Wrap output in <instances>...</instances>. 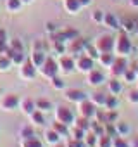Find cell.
<instances>
[{
	"label": "cell",
	"instance_id": "37",
	"mask_svg": "<svg viewBox=\"0 0 138 147\" xmlns=\"http://www.w3.org/2000/svg\"><path fill=\"white\" fill-rule=\"evenodd\" d=\"M112 147H129V142L126 140V137L116 135V137L112 138Z\"/></svg>",
	"mask_w": 138,
	"mask_h": 147
},
{
	"label": "cell",
	"instance_id": "18",
	"mask_svg": "<svg viewBox=\"0 0 138 147\" xmlns=\"http://www.w3.org/2000/svg\"><path fill=\"white\" fill-rule=\"evenodd\" d=\"M29 59H31V62H33L36 67H40V66L45 62V59H47V54H45V50H35V49H33V52H31Z\"/></svg>",
	"mask_w": 138,
	"mask_h": 147
},
{
	"label": "cell",
	"instance_id": "44",
	"mask_svg": "<svg viewBox=\"0 0 138 147\" xmlns=\"http://www.w3.org/2000/svg\"><path fill=\"white\" fill-rule=\"evenodd\" d=\"M128 100L131 104H138V88H133L129 94H128Z\"/></svg>",
	"mask_w": 138,
	"mask_h": 147
},
{
	"label": "cell",
	"instance_id": "42",
	"mask_svg": "<svg viewBox=\"0 0 138 147\" xmlns=\"http://www.w3.org/2000/svg\"><path fill=\"white\" fill-rule=\"evenodd\" d=\"M12 50H16V52H24V45H23V42L21 40H17V38H14L12 42H11V45H9Z\"/></svg>",
	"mask_w": 138,
	"mask_h": 147
},
{
	"label": "cell",
	"instance_id": "39",
	"mask_svg": "<svg viewBox=\"0 0 138 147\" xmlns=\"http://www.w3.org/2000/svg\"><path fill=\"white\" fill-rule=\"evenodd\" d=\"M104 16H105V12H104V11H100V9H95V11L92 12V16H90V18H92V21H93V23L100 24V23L104 21Z\"/></svg>",
	"mask_w": 138,
	"mask_h": 147
},
{
	"label": "cell",
	"instance_id": "48",
	"mask_svg": "<svg viewBox=\"0 0 138 147\" xmlns=\"http://www.w3.org/2000/svg\"><path fill=\"white\" fill-rule=\"evenodd\" d=\"M80 4H81L83 7H86V5H90V4H92V0H80Z\"/></svg>",
	"mask_w": 138,
	"mask_h": 147
},
{
	"label": "cell",
	"instance_id": "6",
	"mask_svg": "<svg viewBox=\"0 0 138 147\" xmlns=\"http://www.w3.org/2000/svg\"><path fill=\"white\" fill-rule=\"evenodd\" d=\"M95 113H97V106H95L90 99H85L83 102L78 104V114H80V116L93 119V118H95Z\"/></svg>",
	"mask_w": 138,
	"mask_h": 147
},
{
	"label": "cell",
	"instance_id": "14",
	"mask_svg": "<svg viewBox=\"0 0 138 147\" xmlns=\"http://www.w3.org/2000/svg\"><path fill=\"white\" fill-rule=\"evenodd\" d=\"M19 104H21V100H19V97L14 95V94H9V95H5V97L2 99V109H5V111L17 109Z\"/></svg>",
	"mask_w": 138,
	"mask_h": 147
},
{
	"label": "cell",
	"instance_id": "36",
	"mask_svg": "<svg viewBox=\"0 0 138 147\" xmlns=\"http://www.w3.org/2000/svg\"><path fill=\"white\" fill-rule=\"evenodd\" d=\"M29 116H31L33 123H36V125H45V116H43V113H42V111L35 109V111H33Z\"/></svg>",
	"mask_w": 138,
	"mask_h": 147
},
{
	"label": "cell",
	"instance_id": "47",
	"mask_svg": "<svg viewBox=\"0 0 138 147\" xmlns=\"http://www.w3.org/2000/svg\"><path fill=\"white\" fill-rule=\"evenodd\" d=\"M0 43H7V33L4 30H0Z\"/></svg>",
	"mask_w": 138,
	"mask_h": 147
},
{
	"label": "cell",
	"instance_id": "51",
	"mask_svg": "<svg viewBox=\"0 0 138 147\" xmlns=\"http://www.w3.org/2000/svg\"><path fill=\"white\" fill-rule=\"evenodd\" d=\"M54 147H66V144H62V142H59V144H55Z\"/></svg>",
	"mask_w": 138,
	"mask_h": 147
},
{
	"label": "cell",
	"instance_id": "52",
	"mask_svg": "<svg viewBox=\"0 0 138 147\" xmlns=\"http://www.w3.org/2000/svg\"><path fill=\"white\" fill-rule=\"evenodd\" d=\"M135 35L138 36V24H136V28H135Z\"/></svg>",
	"mask_w": 138,
	"mask_h": 147
},
{
	"label": "cell",
	"instance_id": "30",
	"mask_svg": "<svg viewBox=\"0 0 138 147\" xmlns=\"http://www.w3.org/2000/svg\"><path fill=\"white\" fill-rule=\"evenodd\" d=\"M21 147H43V144L36 137H31V138H24L21 142Z\"/></svg>",
	"mask_w": 138,
	"mask_h": 147
},
{
	"label": "cell",
	"instance_id": "7",
	"mask_svg": "<svg viewBox=\"0 0 138 147\" xmlns=\"http://www.w3.org/2000/svg\"><path fill=\"white\" fill-rule=\"evenodd\" d=\"M126 69H128L126 57H116V59H114V62H112V64H111V67H109L112 78H119V76H123Z\"/></svg>",
	"mask_w": 138,
	"mask_h": 147
},
{
	"label": "cell",
	"instance_id": "21",
	"mask_svg": "<svg viewBox=\"0 0 138 147\" xmlns=\"http://www.w3.org/2000/svg\"><path fill=\"white\" fill-rule=\"evenodd\" d=\"M60 140H62V137H60L54 128H50V130H47V131H45V142H47V144L55 145V144H59Z\"/></svg>",
	"mask_w": 138,
	"mask_h": 147
},
{
	"label": "cell",
	"instance_id": "5",
	"mask_svg": "<svg viewBox=\"0 0 138 147\" xmlns=\"http://www.w3.org/2000/svg\"><path fill=\"white\" fill-rule=\"evenodd\" d=\"M74 61H76V69L81 71V73H90V71L95 67V59L88 57L86 54H80V55H76Z\"/></svg>",
	"mask_w": 138,
	"mask_h": 147
},
{
	"label": "cell",
	"instance_id": "24",
	"mask_svg": "<svg viewBox=\"0 0 138 147\" xmlns=\"http://www.w3.org/2000/svg\"><path fill=\"white\" fill-rule=\"evenodd\" d=\"M35 107H36L38 111H42V113H47V111H52V109H54L52 102L47 100V99H38V100L35 102Z\"/></svg>",
	"mask_w": 138,
	"mask_h": 147
},
{
	"label": "cell",
	"instance_id": "25",
	"mask_svg": "<svg viewBox=\"0 0 138 147\" xmlns=\"http://www.w3.org/2000/svg\"><path fill=\"white\" fill-rule=\"evenodd\" d=\"M90 123H92V119L90 118H83V116H78L74 119V126H78V128H81L85 131H90Z\"/></svg>",
	"mask_w": 138,
	"mask_h": 147
},
{
	"label": "cell",
	"instance_id": "33",
	"mask_svg": "<svg viewBox=\"0 0 138 147\" xmlns=\"http://www.w3.org/2000/svg\"><path fill=\"white\" fill-rule=\"evenodd\" d=\"M83 54H86L88 57H92V59H98V55H100V52L97 50V47L95 45H90V43H86V47H85V52Z\"/></svg>",
	"mask_w": 138,
	"mask_h": 147
},
{
	"label": "cell",
	"instance_id": "22",
	"mask_svg": "<svg viewBox=\"0 0 138 147\" xmlns=\"http://www.w3.org/2000/svg\"><path fill=\"white\" fill-rule=\"evenodd\" d=\"M90 100H92L97 107H104V106H105V100H107V95H105L104 92H95V94H92Z\"/></svg>",
	"mask_w": 138,
	"mask_h": 147
},
{
	"label": "cell",
	"instance_id": "8",
	"mask_svg": "<svg viewBox=\"0 0 138 147\" xmlns=\"http://www.w3.org/2000/svg\"><path fill=\"white\" fill-rule=\"evenodd\" d=\"M86 40H83V38H73V40H69V43L66 45V52H69V54H74V55H80V54H83L85 52V47H86Z\"/></svg>",
	"mask_w": 138,
	"mask_h": 147
},
{
	"label": "cell",
	"instance_id": "31",
	"mask_svg": "<svg viewBox=\"0 0 138 147\" xmlns=\"http://www.w3.org/2000/svg\"><path fill=\"white\" fill-rule=\"evenodd\" d=\"M11 66H12L11 57L5 54H0V71H7V69H11Z\"/></svg>",
	"mask_w": 138,
	"mask_h": 147
},
{
	"label": "cell",
	"instance_id": "41",
	"mask_svg": "<svg viewBox=\"0 0 138 147\" xmlns=\"http://www.w3.org/2000/svg\"><path fill=\"white\" fill-rule=\"evenodd\" d=\"M116 121H117V113L111 111V109H105V125L107 123H116Z\"/></svg>",
	"mask_w": 138,
	"mask_h": 147
},
{
	"label": "cell",
	"instance_id": "27",
	"mask_svg": "<svg viewBox=\"0 0 138 147\" xmlns=\"http://www.w3.org/2000/svg\"><path fill=\"white\" fill-rule=\"evenodd\" d=\"M85 147H97V142H98V135H95L93 131H86L85 135Z\"/></svg>",
	"mask_w": 138,
	"mask_h": 147
},
{
	"label": "cell",
	"instance_id": "23",
	"mask_svg": "<svg viewBox=\"0 0 138 147\" xmlns=\"http://www.w3.org/2000/svg\"><path fill=\"white\" fill-rule=\"evenodd\" d=\"M123 80H124L126 83L138 82V73H136V69H135V67H128V69L124 71V75H123Z\"/></svg>",
	"mask_w": 138,
	"mask_h": 147
},
{
	"label": "cell",
	"instance_id": "43",
	"mask_svg": "<svg viewBox=\"0 0 138 147\" xmlns=\"http://www.w3.org/2000/svg\"><path fill=\"white\" fill-rule=\"evenodd\" d=\"M66 147H85V142L83 140H76V138H69Z\"/></svg>",
	"mask_w": 138,
	"mask_h": 147
},
{
	"label": "cell",
	"instance_id": "40",
	"mask_svg": "<svg viewBox=\"0 0 138 147\" xmlns=\"http://www.w3.org/2000/svg\"><path fill=\"white\" fill-rule=\"evenodd\" d=\"M21 137H23V140H24V138H31V137H35V130H33V126H31V125L23 126V128H21Z\"/></svg>",
	"mask_w": 138,
	"mask_h": 147
},
{
	"label": "cell",
	"instance_id": "12",
	"mask_svg": "<svg viewBox=\"0 0 138 147\" xmlns=\"http://www.w3.org/2000/svg\"><path fill=\"white\" fill-rule=\"evenodd\" d=\"M88 75V85H92V87H100V85H104L107 80H105V75L100 71V69H92L90 73H86Z\"/></svg>",
	"mask_w": 138,
	"mask_h": 147
},
{
	"label": "cell",
	"instance_id": "19",
	"mask_svg": "<svg viewBox=\"0 0 138 147\" xmlns=\"http://www.w3.org/2000/svg\"><path fill=\"white\" fill-rule=\"evenodd\" d=\"M114 59H116V54L114 52H100V55H98V62L104 66V67H111V64L114 62Z\"/></svg>",
	"mask_w": 138,
	"mask_h": 147
},
{
	"label": "cell",
	"instance_id": "46",
	"mask_svg": "<svg viewBox=\"0 0 138 147\" xmlns=\"http://www.w3.org/2000/svg\"><path fill=\"white\" fill-rule=\"evenodd\" d=\"M54 50H55L57 54H60V55H62V54L66 52V45H64L62 42H54Z\"/></svg>",
	"mask_w": 138,
	"mask_h": 147
},
{
	"label": "cell",
	"instance_id": "35",
	"mask_svg": "<svg viewBox=\"0 0 138 147\" xmlns=\"http://www.w3.org/2000/svg\"><path fill=\"white\" fill-rule=\"evenodd\" d=\"M50 85H52L55 90H64V88H66V82H64L62 78H59L57 75H55L54 78H50Z\"/></svg>",
	"mask_w": 138,
	"mask_h": 147
},
{
	"label": "cell",
	"instance_id": "54",
	"mask_svg": "<svg viewBox=\"0 0 138 147\" xmlns=\"http://www.w3.org/2000/svg\"><path fill=\"white\" fill-rule=\"evenodd\" d=\"M131 67H135V69H136V71H138V62H136V64H135V66H131Z\"/></svg>",
	"mask_w": 138,
	"mask_h": 147
},
{
	"label": "cell",
	"instance_id": "1",
	"mask_svg": "<svg viewBox=\"0 0 138 147\" xmlns=\"http://www.w3.org/2000/svg\"><path fill=\"white\" fill-rule=\"evenodd\" d=\"M131 50H133V43H131V40L128 38V33L123 31V33L114 40V50H112V52H116L119 57H126V55L131 54Z\"/></svg>",
	"mask_w": 138,
	"mask_h": 147
},
{
	"label": "cell",
	"instance_id": "29",
	"mask_svg": "<svg viewBox=\"0 0 138 147\" xmlns=\"http://www.w3.org/2000/svg\"><path fill=\"white\" fill-rule=\"evenodd\" d=\"M112 138H114V137H111V135H107V133L100 135V137H98V142H97V147H112Z\"/></svg>",
	"mask_w": 138,
	"mask_h": 147
},
{
	"label": "cell",
	"instance_id": "28",
	"mask_svg": "<svg viewBox=\"0 0 138 147\" xmlns=\"http://www.w3.org/2000/svg\"><path fill=\"white\" fill-rule=\"evenodd\" d=\"M117 104H119V99H117V95H111V94H107V100H105V109H111V111H116L117 109Z\"/></svg>",
	"mask_w": 138,
	"mask_h": 147
},
{
	"label": "cell",
	"instance_id": "17",
	"mask_svg": "<svg viewBox=\"0 0 138 147\" xmlns=\"http://www.w3.org/2000/svg\"><path fill=\"white\" fill-rule=\"evenodd\" d=\"M105 26H109L111 30H121V24H119V19L114 16V14H111V12H105V16H104V21H102Z\"/></svg>",
	"mask_w": 138,
	"mask_h": 147
},
{
	"label": "cell",
	"instance_id": "11",
	"mask_svg": "<svg viewBox=\"0 0 138 147\" xmlns=\"http://www.w3.org/2000/svg\"><path fill=\"white\" fill-rule=\"evenodd\" d=\"M64 97H66V100L73 102V104H80V102H83L85 99H88V95H86L83 90H78V88H67V90L64 92Z\"/></svg>",
	"mask_w": 138,
	"mask_h": 147
},
{
	"label": "cell",
	"instance_id": "20",
	"mask_svg": "<svg viewBox=\"0 0 138 147\" xmlns=\"http://www.w3.org/2000/svg\"><path fill=\"white\" fill-rule=\"evenodd\" d=\"M114 126H116V133H117L119 137H128V135L131 133V126H129L126 121H116Z\"/></svg>",
	"mask_w": 138,
	"mask_h": 147
},
{
	"label": "cell",
	"instance_id": "9",
	"mask_svg": "<svg viewBox=\"0 0 138 147\" xmlns=\"http://www.w3.org/2000/svg\"><path fill=\"white\" fill-rule=\"evenodd\" d=\"M19 76H21L23 80H33V78L36 76V66L31 62V59H26V61L21 64Z\"/></svg>",
	"mask_w": 138,
	"mask_h": 147
},
{
	"label": "cell",
	"instance_id": "16",
	"mask_svg": "<svg viewBox=\"0 0 138 147\" xmlns=\"http://www.w3.org/2000/svg\"><path fill=\"white\" fill-rule=\"evenodd\" d=\"M107 92H109L111 95H119V94L123 92V83H121L117 78L109 80V82H107Z\"/></svg>",
	"mask_w": 138,
	"mask_h": 147
},
{
	"label": "cell",
	"instance_id": "10",
	"mask_svg": "<svg viewBox=\"0 0 138 147\" xmlns=\"http://www.w3.org/2000/svg\"><path fill=\"white\" fill-rule=\"evenodd\" d=\"M57 64H59V69L64 71V75H69V73H73V71L76 69V61H74V57L67 55V54H62Z\"/></svg>",
	"mask_w": 138,
	"mask_h": 147
},
{
	"label": "cell",
	"instance_id": "50",
	"mask_svg": "<svg viewBox=\"0 0 138 147\" xmlns=\"http://www.w3.org/2000/svg\"><path fill=\"white\" fill-rule=\"evenodd\" d=\"M129 147H138V138H135V140H133V144H131Z\"/></svg>",
	"mask_w": 138,
	"mask_h": 147
},
{
	"label": "cell",
	"instance_id": "2",
	"mask_svg": "<svg viewBox=\"0 0 138 147\" xmlns=\"http://www.w3.org/2000/svg\"><path fill=\"white\" fill-rule=\"evenodd\" d=\"M55 119L69 126V125H73V123H74L76 116H74V111L69 107V106L60 104V106H57V109H55Z\"/></svg>",
	"mask_w": 138,
	"mask_h": 147
},
{
	"label": "cell",
	"instance_id": "49",
	"mask_svg": "<svg viewBox=\"0 0 138 147\" xmlns=\"http://www.w3.org/2000/svg\"><path fill=\"white\" fill-rule=\"evenodd\" d=\"M129 5L135 7V9H138V0H129Z\"/></svg>",
	"mask_w": 138,
	"mask_h": 147
},
{
	"label": "cell",
	"instance_id": "38",
	"mask_svg": "<svg viewBox=\"0 0 138 147\" xmlns=\"http://www.w3.org/2000/svg\"><path fill=\"white\" fill-rule=\"evenodd\" d=\"M85 135H86V131L81 130V128H78V126H74L73 131L69 133V137H71V138H76V140H85Z\"/></svg>",
	"mask_w": 138,
	"mask_h": 147
},
{
	"label": "cell",
	"instance_id": "34",
	"mask_svg": "<svg viewBox=\"0 0 138 147\" xmlns=\"http://www.w3.org/2000/svg\"><path fill=\"white\" fill-rule=\"evenodd\" d=\"M21 107H23V111L26 113V114H31L36 107H35V100H31V99H24L23 102H21Z\"/></svg>",
	"mask_w": 138,
	"mask_h": 147
},
{
	"label": "cell",
	"instance_id": "26",
	"mask_svg": "<svg viewBox=\"0 0 138 147\" xmlns=\"http://www.w3.org/2000/svg\"><path fill=\"white\" fill-rule=\"evenodd\" d=\"M52 128H54L60 137H69V133H71V131H69V126H67V125H64V123H60V121H55Z\"/></svg>",
	"mask_w": 138,
	"mask_h": 147
},
{
	"label": "cell",
	"instance_id": "53",
	"mask_svg": "<svg viewBox=\"0 0 138 147\" xmlns=\"http://www.w3.org/2000/svg\"><path fill=\"white\" fill-rule=\"evenodd\" d=\"M21 2H23V4H29V2H31V0H21Z\"/></svg>",
	"mask_w": 138,
	"mask_h": 147
},
{
	"label": "cell",
	"instance_id": "15",
	"mask_svg": "<svg viewBox=\"0 0 138 147\" xmlns=\"http://www.w3.org/2000/svg\"><path fill=\"white\" fill-rule=\"evenodd\" d=\"M119 24H121V30L124 33H129V31H135L138 21L133 19V18H123V19H119Z\"/></svg>",
	"mask_w": 138,
	"mask_h": 147
},
{
	"label": "cell",
	"instance_id": "32",
	"mask_svg": "<svg viewBox=\"0 0 138 147\" xmlns=\"http://www.w3.org/2000/svg\"><path fill=\"white\" fill-rule=\"evenodd\" d=\"M21 5H23L21 0H7V2H5V7H7L9 12H17L21 9Z\"/></svg>",
	"mask_w": 138,
	"mask_h": 147
},
{
	"label": "cell",
	"instance_id": "45",
	"mask_svg": "<svg viewBox=\"0 0 138 147\" xmlns=\"http://www.w3.org/2000/svg\"><path fill=\"white\" fill-rule=\"evenodd\" d=\"M45 30H47V33H50V35H55V33L59 31L57 24H55V23H50V21H48V23L45 24Z\"/></svg>",
	"mask_w": 138,
	"mask_h": 147
},
{
	"label": "cell",
	"instance_id": "55",
	"mask_svg": "<svg viewBox=\"0 0 138 147\" xmlns=\"http://www.w3.org/2000/svg\"><path fill=\"white\" fill-rule=\"evenodd\" d=\"M136 88H138V82H136Z\"/></svg>",
	"mask_w": 138,
	"mask_h": 147
},
{
	"label": "cell",
	"instance_id": "3",
	"mask_svg": "<svg viewBox=\"0 0 138 147\" xmlns=\"http://www.w3.org/2000/svg\"><path fill=\"white\" fill-rule=\"evenodd\" d=\"M38 69H40V73H42V76H45L47 80H50V78H54V76L57 75V71H59V64H57V61H55V59L47 57V59H45V62H43Z\"/></svg>",
	"mask_w": 138,
	"mask_h": 147
},
{
	"label": "cell",
	"instance_id": "4",
	"mask_svg": "<svg viewBox=\"0 0 138 147\" xmlns=\"http://www.w3.org/2000/svg\"><path fill=\"white\" fill-rule=\"evenodd\" d=\"M114 36L112 35H100L97 40H95V47L98 52H112L114 50Z\"/></svg>",
	"mask_w": 138,
	"mask_h": 147
},
{
	"label": "cell",
	"instance_id": "13",
	"mask_svg": "<svg viewBox=\"0 0 138 147\" xmlns=\"http://www.w3.org/2000/svg\"><path fill=\"white\" fill-rule=\"evenodd\" d=\"M62 7H64V11L67 14H71V16H76L83 9V5L80 4V0H62Z\"/></svg>",
	"mask_w": 138,
	"mask_h": 147
}]
</instances>
